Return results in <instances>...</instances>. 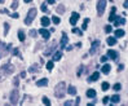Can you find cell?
Instances as JSON below:
<instances>
[{
	"mask_svg": "<svg viewBox=\"0 0 128 106\" xmlns=\"http://www.w3.org/2000/svg\"><path fill=\"white\" fill-rule=\"evenodd\" d=\"M65 94H66V84H65L64 81H61V83H58L56 85V88H54V96H56L57 98H64Z\"/></svg>",
	"mask_w": 128,
	"mask_h": 106,
	"instance_id": "cell-1",
	"label": "cell"
},
{
	"mask_svg": "<svg viewBox=\"0 0 128 106\" xmlns=\"http://www.w3.org/2000/svg\"><path fill=\"white\" fill-rule=\"evenodd\" d=\"M35 17H36V9H35V8H31V9L29 10V13H27V17L25 20V23H26V25H31V22L34 21Z\"/></svg>",
	"mask_w": 128,
	"mask_h": 106,
	"instance_id": "cell-2",
	"label": "cell"
},
{
	"mask_svg": "<svg viewBox=\"0 0 128 106\" xmlns=\"http://www.w3.org/2000/svg\"><path fill=\"white\" fill-rule=\"evenodd\" d=\"M18 98H20V92H18V89H13L12 92H10V104L12 105H17L18 104Z\"/></svg>",
	"mask_w": 128,
	"mask_h": 106,
	"instance_id": "cell-3",
	"label": "cell"
},
{
	"mask_svg": "<svg viewBox=\"0 0 128 106\" xmlns=\"http://www.w3.org/2000/svg\"><path fill=\"white\" fill-rule=\"evenodd\" d=\"M105 7H106V0H98V3H97V14L100 17L105 12Z\"/></svg>",
	"mask_w": 128,
	"mask_h": 106,
	"instance_id": "cell-4",
	"label": "cell"
},
{
	"mask_svg": "<svg viewBox=\"0 0 128 106\" xmlns=\"http://www.w3.org/2000/svg\"><path fill=\"white\" fill-rule=\"evenodd\" d=\"M1 70L7 75H10V74H13V72H14V66H13L12 64H5V65H3Z\"/></svg>",
	"mask_w": 128,
	"mask_h": 106,
	"instance_id": "cell-5",
	"label": "cell"
},
{
	"mask_svg": "<svg viewBox=\"0 0 128 106\" xmlns=\"http://www.w3.org/2000/svg\"><path fill=\"white\" fill-rule=\"evenodd\" d=\"M10 47H12V44H9V45H5L4 43H1V42H0V58H1V57L4 56L5 53H8V52H9Z\"/></svg>",
	"mask_w": 128,
	"mask_h": 106,
	"instance_id": "cell-6",
	"label": "cell"
},
{
	"mask_svg": "<svg viewBox=\"0 0 128 106\" xmlns=\"http://www.w3.org/2000/svg\"><path fill=\"white\" fill-rule=\"evenodd\" d=\"M100 47H101V43H100L98 40L93 42V43H92V47H91V51H89V53H91V54H94L97 51L100 49Z\"/></svg>",
	"mask_w": 128,
	"mask_h": 106,
	"instance_id": "cell-7",
	"label": "cell"
},
{
	"mask_svg": "<svg viewBox=\"0 0 128 106\" xmlns=\"http://www.w3.org/2000/svg\"><path fill=\"white\" fill-rule=\"evenodd\" d=\"M56 47H57V42H52V44L49 47H47V49L44 51V56H49V54L56 49Z\"/></svg>",
	"mask_w": 128,
	"mask_h": 106,
	"instance_id": "cell-8",
	"label": "cell"
},
{
	"mask_svg": "<svg viewBox=\"0 0 128 106\" xmlns=\"http://www.w3.org/2000/svg\"><path fill=\"white\" fill-rule=\"evenodd\" d=\"M78 20H79V14L77 12H74L71 14V17H70V23H71L73 26H75V25H77V22H78Z\"/></svg>",
	"mask_w": 128,
	"mask_h": 106,
	"instance_id": "cell-9",
	"label": "cell"
},
{
	"mask_svg": "<svg viewBox=\"0 0 128 106\" xmlns=\"http://www.w3.org/2000/svg\"><path fill=\"white\" fill-rule=\"evenodd\" d=\"M39 34L42 35V36L44 38L45 40H48V39H49V36H51L49 31H48V30H45V29H40V30H39Z\"/></svg>",
	"mask_w": 128,
	"mask_h": 106,
	"instance_id": "cell-10",
	"label": "cell"
},
{
	"mask_svg": "<svg viewBox=\"0 0 128 106\" xmlns=\"http://www.w3.org/2000/svg\"><path fill=\"white\" fill-rule=\"evenodd\" d=\"M124 23H126V20H124V18H120L119 16H116V17H115V20H114V25H115V26L124 25Z\"/></svg>",
	"mask_w": 128,
	"mask_h": 106,
	"instance_id": "cell-11",
	"label": "cell"
},
{
	"mask_svg": "<svg viewBox=\"0 0 128 106\" xmlns=\"http://www.w3.org/2000/svg\"><path fill=\"white\" fill-rule=\"evenodd\" d=\"M67 40H69V39H67V35L64 32V34H62V39H61V44H60V47H61V48H65V47H66Z\"/></svg>",
	"mask_w": 128,
	"mask_h": 106,
	"instance_id": "cell-12",
	"label": "cell"
},
{
	"mask_svg": "<svg viewBox=\"0 0 128 106\" xmlns=\"http://www.w3.org/2000/svg\"><path fill=\"white\" fill-rule=\"evenodd\" d=\"M107 57H110L111 59H114V61H115V59H118V53L115 52V51H107Z\"/></svg>",
	"mask_w": 128,
	"mask_h": 106,
	"instance_id": "cell-13",
	"label": "cell"
},
{
	"mask_svg": "<svg viewBox=\"0 0 128 106\" xmlns=\"http://www.w3.org/2000/svg\"><path fill=\"white\" fill-rule=\"evenodd\" d=\"M98 78H100V72L96 71V72H93V74H92L91 76L88 78V81H89V83H91V81H96Z\"/></svg>",
	"mask_w": 128,
	"mask_h": 106,
	"instance_id": "cell-14",
	"label": "cell"
},
{
	"mask_svg": "<svg viewBox=\"0 0 128 106\" xmlns=\"http://www.w3.org/2000/svg\"><path fill=\"white\" fill-rule=\"evenodd\" d=\"M115 12H116V8L115 7H113L111 8V12H110V16H109V21H110V22H113L114 20H115Z\"/></svg>",
	"mask_w": 128,
	"mask_h": 106,
	"instance_id": "cell-15",
	"label": "cell"
},
{
	"mask_svg": "<svg viewBox=\"0 0 128 106\" xmlns=\"http://www.w3.org/2000/svg\"><path fill=\"white\" fill-rule=\"evenodd\" d=\"M47 84H48V79H45V78H43V79H40V80L36 81V85L38 87H44V85H47Z\"/></svg>",
	"mask_w": 128,
	"mask_h": 106,
	"instance_id": "cell-16",
	"label": "cell"
},
{
	"mask_svg": "<svg viewBox=\"0 0 128 106\" xmlns=\"http://www.w3.org/2000/svg\"><path fill=\"white\" fill-rule=\"evenodd\" d=\"M66 92L69 94H71V96H75V94H77V88H75V87H73V85H70L69 88H67Z\"/></svg>",
	"mask_w": 128,
	"mask_h": 106,
	"instance_id": "cell-17",
	"label": "cell"
},
{
	"mask_svg": "<svg viewBox=\"0 0 128 106\" xmlns=\"http://www.w3.org/2000/svg\"><path fill=\"white\" fill-rule=\"evenodd\" d=\"M61 58H62V52H61V51H58V52L54 53V56H53V61H60Z\"/></svg>",
	"mask_w": 128,
	"mask_h": 106,
	"instance_id": "cell-18",
	"label": "cell"
},
{
	"mask_svg": "<svg viewBox=\"0 0 128 106\" xmlns=\"http://www.w3.org/2000/svg\"><path fill=\"white\" fill-rule=\"evenodd\" d=\"M110 69H111V67L110 66H109V65H103V66L101 67V71L103 72V74H109V72H110Z\"/></svg>",
	"mask_w": 128,
	"mask_h": 106,
	"instance_id": "cell-19",
	"label": "cell"
},
{
	"mask_svg": "<svg viewBox=\"0 0 128 106\" xmlns=\"http://www.w3.org/2000/svg\"><path fill=\"white\" fill-rule=\"evenodd\" d=\"M18 39H20V42H25V39H26V35H25V32H23L22 30L18 31Z\"/></svg>",
	"mask_w": 128,
	"mask_h": 106,
	"instance_id": "cell-20",
	"label": "cell"
},
{
	"mask_svg": "<svg viewBox=\"0 0 128 106\" xmlns=\"http://www.w3.org/2000/svg\"><path fill=\"white\" fill-rule=\"evenodd\" d=\"M87 96H88L89 98L96 97V91H94V89H88V91H87Z\"/></svg>",
	"mask_w": 128,
	"mask_h": 106,
	"instance_id": "cell-21",
	"label": "cell"
},
{
	"mask_svg": "<svg viewBox=\"0 0 128 106\" xmlns=\"http://www.w3.org/2000/svg\"><path fill=\"white\" fill-rule=\"evenodd\" d=\"M39 69H40V67L38 66V65H32V66L29 69V72H32V74H34V72H38V71H39Z\"/></svg>",
	"mask_w": 128,
	"mask_h": 106,
	"instance_id": "cell-22",
	"label": "cell"
},
{
	"mask_svg": "<svg viewBox=\"0 0 128 106\" xmlns=\"http://www.w3.org/2000/svg\"><path fill=\"white\" fill-rule=\"evenodd\" d=\"M49 22H51V21H49V18H48V17H43L42 18V25L43 26H49Z\"/></svg>",
	"mask_w": 128,
	"mask_h": 106,
	"instance_id": "cell-23",
	"label": "cell"
},
{
	"mask_svg": "<svg viewBox=\"0 0 128 106\" xmlns=\"http://www.w3.org/2000/svg\"><path fill=\"white\" fill-rule=\"evenodd\" d=\"M56 10H57V13H60V14H64L65 13V5H58Z\"/></svg>",
	"mask_w": 128,
	"mask_h": 106,
	"instance_id": "cell-24",
	"label": "cell"
},
{
	"mask_svg": "<svg viewBox=\"0 0 128 106\" xmlns=\"http://www.w3.org/2000/svg\"><path fill=\"white\" fill-rule=\"evenodd\" d=\"M107 44L109 45H114V44H116V39L115 38H107Z\"/></svg>",
	"mask_w": 128,
	"mask_h": 106,
	"instance_id": "cell-25",
	"label": "cell"
},
{
	"mask_svg": "<svg viewBox=\"0 0 128 106\" xmlns=\"http://www.w3.org/2000/svg\"><path fill=\"white\" fill-rule=\"evenodd\" d=\"M119 101H120V97H119L118 94H114V96L111 97V102H114V104H118Z\"/></svg>",
	"mask_w": 128,
	"mask_h": 106,
	"instance_id": "cell-26",
	"label": "cell"
},
{
	"mask_svg": "<svg viewBox=\"0 0 128 106\" xmlns=\"http://www.w3.org/2000/svg\"><path fill=\"white\" fill-rule=\"evenodd\" d=\"M101 88H102V91H107V89L110 88V84H109L107 81H103L102 85H101Z\"/></svg>",
	"mask_w": 128,
	"mask_h": 106,
	"instance_id": "cell-27",
	"label": "cell"
},
{
	"mask_svg": "<svg viewBox=\"0 0 128 106\" xmlns=\"http://www.w3.org/2000/svg\"><path fill=\"white\" fill-rule=\"evenodd\" d=\"M115 36H116V38L124 36V31H123V30H116V31H115Z\"/></svg>",
	"mask_w": 128,
	"mask_h": 106,
	"instance_id": "cell-28",
	"label": "cell"
},
{
	"mask_svg": "<svg viewBox=\"0 0 128 106\" xmlns=\"http://www.w3.org/2000/svg\"><path fill=\"white\" fill-rule=\"evenodd\" d=\"M8 31H9V23L5 22L4 23V35H5V36L8 35Z\"/></svg>",
	"mask_w": 128,
	"mask_h": 106,
	"instance_id": "cell-29",
	"label": "cell"
},
{
	"mask_svg": "<svg viewBox=\"0 0 128 106\" xmlns=\"http://www.w3.org/2000/svg\"><path fill=\"white\" fill-rule=\"evenodd\" d=\"M88 22H89V18H85V20H84V22H83V26H81V29H83L84 31H85V30L88 29V27H87V25H88Z\"/></svg>",
	"mask_w": 128,
	"mask_h": 106,
	"instance_id": "cell-30",
	"label": "cell"
},
{
	"mask_svg": "<svg viewBox=\"0 0 128 106\" xmlns=\"http://www.w3.org/2000/svg\"><path fill=\"white\" fill-rule=\"evenodd\" d=\"M113 89H114V91H116V92H118V91H120V89H122V85H120L119 83H116V84H114Z\"/></svg>",
	"mask_w": 128,
	"mask_h": 106,
	"instance_id": "cell-31",
	"label": "cell"
},
{
	"mask_svg": "<svg viewBox=\"0 0 128 106\" xmlns=\"http://www.w3.org/2000/svg\"><path fill=\"white\" fill-rule=\"evenodd\" d=\"M5 76H7V74H5V72L3 71L1 69H0V81H3V80H4V79H5Z\"/></svg>",
	"mask_w": 128,
	"mask_h": 106,
	"instance_id": "cell-32",
	"label": "cell"
},
{
	"mask_svg": "<svg viewBox=\"0 0 128 106\" xmlns=\"http://www.w3.org/2000/svg\"><path fill=\"white\" fill-rule=\"evenodd\" d=\"M52 22H53L54 25H58V23L61 22V20H60V17H53L52 18Z\"/></svg>",
	"mask_w": 128,
	"mask_h": 106,
	"instance_id": "cell-33",
	"label": "cell"
},
{
	"mask_svg": "<svg viewBox=\"0 0 128 106\" xmlns=\"http://www.w3.org/2000/svg\"><path fill=\"white\" fill-rule=\"evenodd\" d=\"M18 8V0H13V3H12V9H17Z\"/></svg>",
	"mask_w": 128,
	"mask_h": 106,
	"instance_id": "cell-34",
	"label": "cell"
},
{
	"mask_svg": "<svg viewBox=\"0 0 128 106\" xmlns=\"http://www.w3.org/2000/svg\"><path fill=\"white\" fill-rule=\"evenodd\" d=\"M53 69V61H49V62H47V70H51Z\"/></svg>",
	"mask_w": 128,
	"mask_h": 106,
	"instance_id": "cell-35",
	"label": "cell"
},
{
	"mask_svg": "<svg viewBox=\"0 0 128 106\" xmlns=\"http://www.w3.org/2000/svg\"><path fill=\"white\" fill-rule=\"evenodd\" d=\"M43 104L44 105H51V101H49V98H48V97H43Z\"/></svg>",
	"mask_w": 128,
	"mask_h": 106,
	"instance_id": "cell-36",
	"label": "cell"
},
{
	"mask_svg": "<svg viewBox=\"0 0 128 106\" xmlns=\"http://www.w3.org/2000/svg\"><path fill=\"white\" fill-rule=\"evenodd\" d=\"M13 84H14L16 87H17L18 84H20V79H18V76H17V78H14V79H13Z\"/></svg>",
	"mask_w": 128,
	"mask_h": 106,
	"instance_id": "cell-37",
	"label": "cell"
},
{
	"mask_svg": "<svg viewBox=\"0 0 128 106\" xmlns=\"http://www.w3.org/2000/svg\"><path fill=\"white\" fill-rule=\"evenodd\" d=\"M40 9L43 10V12H47L48 8H47V4H42V7H40Z\"/></svg>",
	"mask_w": 128,
	"mask_h": 106,
	"instance_id": "cell-38",
	"label": "cell"
},
{
	"mask_svg": "<svg viewBox=\"0 0 128 106\" xmlns=\"http://www.w3.org/2000/svg\"><path fill=\"white\" fill-rule=\"evenodd\" d=\"M111 30H113V27H111V26H105V31L107 32V34H109V32H111Z\"/></svg>",
	"mask_w": 128,
	"mask_h": 106,
	"instance_id": "cell-39",
	"label": "cell"
},
{
	"mask_svg": "<svg viewBox=\"0 0 128 106\" xmlns=\"http://www.w3.org/2000/svg\"><path fill=\"white\" fill-rule=\"evenodd\" d=\"M83 69H84L83 66L79 67V70H78V76H80V75H81V72H83Z\"/></svg>",
	"mask_w": 128,
	"mask_h": 106,
	"instance_id": "cell-40",
	"label": "cell"
},
{
	"mask_svg": "<svg viewBox=\"0 0 128 106\" xmlns=\"http://www.w3.org/2000/svg\"><path fill=\"white\" fill-rule=\"evenodd\" d=\"M109 100H110L109 97H103V98H102V102L106 105V104H109Z\"/></svg>",
	"mask_w": 128,
	"mask_h": 106,
	"instance_id": "cell-41",
	"label": "cell"
},
{
	"mask_svg": "<svg viewBox=\"0 0 128 106\" xmlns=\"http://www.w3.org/2000/svg\"><path fill=\"white\" fill-rule=\"evenodd\" d=\"M107 59H109L107 56H102V57H101V62H106Z\"/></svg>",
	"mask_w": 128,
	"mask_h": 106,
	"instance_id": "cell-42",
	"label": "cell"
},
{
	"mask_svg": "<svg viewBox=\"0 0 128 106\" xmlns=\"http://www.w3.org/2000/svg\"><path fill=\"white\" fill-rule=\"evenodd\" d=\"M73 32H75V34H79V35H81V34H83V32H81L80 30H78V29H74V30H73Z\"/></svg>",
	"mask_w": 128,
	"mask_h": 106,
	"instance_id": "cell-43",
	"label": "cell"
},
{
	"mask_svg": "<svg viewBox=\"0 0 128 106\" xmlns=\"http://www.w3.org/2000/svg\"><path fill=\"white\" fill-rule=\"evenodd\" d=\"M13 53H14L16 56H20L21 57V53H20V51H18V49H14V52H13Z\"/></svg>",
	"mask_w": 128,
	"mask_h": 106,
	"instance_id": "cell-44",
	"label": "cell"
},
{
	"mask_svg": "<svg viewBox=\"0 0 128 106\" xmlns=\"http://www.w3.org/2000/svg\"><path fill=\"white\" fill-rule=\"evenodd\" d=\"M10 17H12V18H18L20 16H18V13H13V14L10 16Z\"/></svg>",
	"mask_w": 128,
	"mask_h": 106,
	"instance_id": "cell-45",
	"label": "cell"
},
{
	"mask_svg": "<svg viewBox=\"0 0 128 106\" xmlns=\"http://www.w3.org/2000/svg\"><path fill=\"white\" fill-rule=\"evenodd\" d=\"M30 35H31V36H35V35H36V31H34V30L30 31Z\"/></svg>",
	"mask_w": 128,
	"mask_h": 106,
	"instance_id": "cell-46",
	"label": "cell"
},
{
	"mask_svg": "<svg viewBox=\"0 0 128 106\" xmlns=\"http://www.w3.org/2000/svg\"><path fill=\"white\" fill-rule=\"evenodd\" d=\"M69 105H73V102L71 101H66V102H65V106H69Z\"/></svg>",
	"mask_w": 128,
	"mask_h": 106,
	"instance_id": "cell-47",
	"label": "cell"
},
{
	"mask_svg": "<svg viewBox=\"0 0 128 106\" xmlns=\"http://www.w3.org/2000/svg\"><path fill=\"white\" fill-rule=\"evenodd\" d=\"M124 8H126V9H128V0H126V1H124Z\"/></svg>",
	"mask_w": 128,
	"mask_h": 106,
	"instance_id": "cell-48",
	"label": "cell"
},
{
	"mask_svg": "<svg viewBox=\"0 0 128 106\" xmlns=\"http://www.w3.org/2000/svg\"><path fill=\"white\" fill-rule=\"evenodd\" d=\"M75 104H77V105H79V104H80V97H78V98H77V101H75Z\"/></svg>",
	"mask_w": 128,
	"mask_h": 106,
	"instance_id": "cell-49",
	"label": "cell"
},
{
	"mask_svg": "<svg viewBox=\"0 0 128 106\" xmlns=\"http://www.w3.org/2000/svg\"><path fill=\"white\" fill-rule=\"evenodd\" d=\"M66 49H67V51H71V49H73V45H67Z\"/></svg>",
	"mask_w": 128,
	"mask_h": 106,
	"instance_id": "cell-50",
	"label": "cell"
},
{
	"mask_svg": "<svg viewBox=\"0 0 128 106\" xmlns=\"http://www.w3.org/2000/svg\"><path fill=\"white\" fill-rule=\"evenodd\" d=\"M48 4H54V0H47Z\"/></svg>",
	"mask_w": 128,
	"mask_h": 106,
	"instance_id": "cell-51",
	"label": "cell"
},
{
	"mask_svg": "<svg viewBox=\"0 0 128 106\" xmlns=\"http://www.w3.org/2000/svg\"><path fill=\"white\" fill-rule=\"evenodd\" d=\"M123 67H124L123 65H119V69L118 70H119V71H122V70H123Z\"/></svg>",
	"mask_w": 128,
	"mask_h": 106,
	"instance_id": "cell-52",
	"label": "cell"
},
{
	"mask_svg": "<svg viewBox=\"0 0 128 106\" xmlns=\"http://www.w3.org/2000/svg\"><path fill=\"white\" fill-rule=\"evenodd\" d=\"M32 0H25V3H31Z\"/></svg>",
	"mask_w": 128,
	"mask_h": 106,
	"instance_id": "cell-53",
	"label": "cell"
},
{
	"mask_svg": "<svg viewBox=\"0 0 128 106\" xmlns=\"http://www.w3.org/2000/svg\"><path fill=\"white\" fill-rule=\"evenodd\" d=\"M3 3H4V0H0V4H3Z\"/></svg>",
	"mask_w": 128,
	"mask_h": 106,
	"instance_id": "cell-54",
	"label": "cell"
},
{
	"mask_svg": "<svg viewBox=\"0 0 128 106\" xmlns=\"http://www.w3.org/2000/svg\"><path fill=\"white\" fill-rule=\"evenodd\" d=\"M110 1H113V0H110Z\"/></svg>",
	"mask_w": 128,
	"mask_h": 106,
	"instance_id": "cell-55",
	"label": "cell"
}]
</instances>
